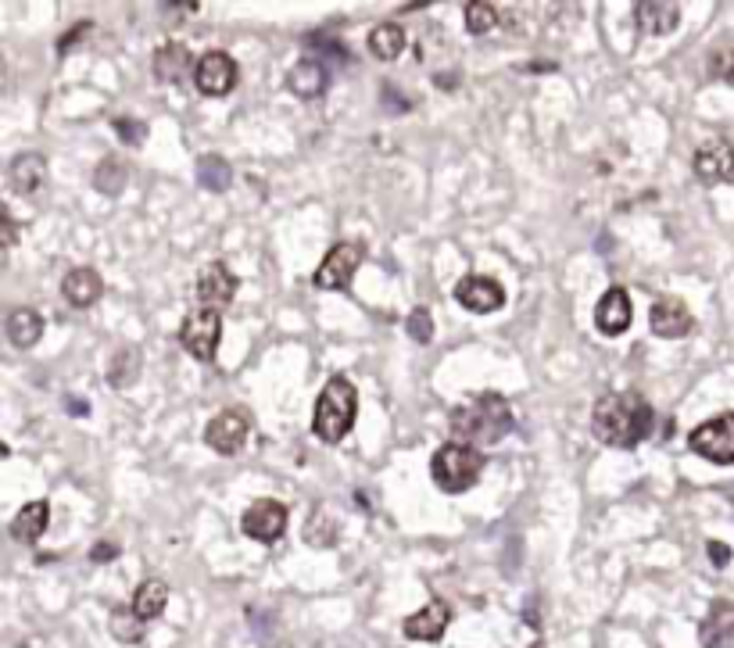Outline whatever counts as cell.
<instances>
[{
    "label": "cell",
    "mask_w": 734,
    "mask_h": 648,
    "mask_svg": "<svg viewBox=\"0 0 734 648\" xmlns=\"http://www.w3.org/2000/svg\"><path fill=\"white\" fill-rule=\"evenodd\" d=\"M656 427V409L634 391H613L595 401L591 409V430L609 448H638Z\"/></svg>",
    "instance_id": "obj_1"
},
{
    "label": "cell",
    "mask_w": 734,
    "mask_h": 648,
    "mask_svg": "<svg viewBox=\"0 0 734 648\" xmlns=\"http://www.w3.org/2000/svg\"><path fill=\"white\" fill-rule=\"evenodd\" d=\"M513 427H516L513 405L495 391L477 394L470 405L455 409L452 419H448V430H452L455 444H470V448L498 444L502 437L513 434Z\"/></svg>",
    "instance_id": "obj_2"
},
{
    "label": "cell",
    "mask_w": 734,
    "mask_h": 648,
    "mask_svg": "<svg viewBox=\"0 0 734 648\" xmlns=\"http://www.w3.org/2000/svg\"><path fill=\"white\" fill-rule=\"evenodd\" d=\"M355 412H359V391L348 376H330L312 412V434L323 444H341L355 427Z\"/></svg>",
    "instance_id": "obj_3"
},
{
    "label": "cell",
    "mask_w": 734,
    "mask_h": 648,
    "mask_svg": "<svg viewBox=\"0 0 734 648\" xmlns=\"http://www.w3.org/2000/svg\"><path fill=\"white\" fill-rule=\"evenodd\" d=\"M480 473H484V452L470 448V444H444L441 452L434 455V462H430V477L448 495L470 491L480 480Z\"/></svg>",
    "instance_id": "obj_4"
},
{
    "label": "cell",
    "mask_w": 734,
    "mask_h": 648,
    "mask_svg": "<svg viewBox=\"0 0 734 648\" xmlns=\"http://www.w3.org/2000/svg\"><path fill=\"white\" fill-rule=\"evenodd\" d=\"M688 448L717 466H734V412L706 419L688 434Z\"/></svg>",
    "instance_id": "obj_5"
},
{
    "label": "cell",
    "mask_w": 734,
    "mask_h": 648,
    "mask_svg": "<svg viewBox=\"0 0 734 648\" xmlns=\"http://www.w3.org/2000/svg\"><path fill=\"white\" fill-rule=\"evenodd\" d=\"M362 258H366V244L362 240H341V244H333L330 255L323 258V265L316 269L312 283L319 290H348L355 273H359Z\"/></svg>",
    "instance_id": "obj_6"
},
{
    "label": "cell",
    "mask_w": 734,
    "mask_h": 648,
    "mask_svg": "<svg viewBox=\"0 0 734 648\" xmlns=\"http://www.w3.org/2000/svg\"><path fill=\"white\" fill-rule=\"evenodd\" d=\"M219 341H222V312H215V308H197V312H190V316L183 319L180 344L197 362H215Z\"/></svg>",
    "instance_id": "obj_7"
},
{
    "label": "cell",
    "mask_w": 734,
    "mask_h": 648,
    "mask_svg": "<svg viewBox=\"0 0 734 648\" xmlns=\"http://www.w3.org/2000/svg\"><path fill=\"white\" fill-rule=\"evenodd\" d=\"M240 527L251 541L262 545H276L287 534V505L276 498H258L255 505H248V512L240 516Z\"/></svg>",
    "instance_id": "obj_8"
},
{
    "label": "cell",
    "mask_w": 734,
    "mask_h": 648,
    "mask_svg": "<svg viewBox=\"0 0 734 648\" xmlns=\"http://www.w3.org/2000/svg\"><path fill=\"white\" fill-rule=\"evenodd\" d=\"M237 79H240L237 61H233L226 51L201 54V61H197V69H194V86L205 97H226L233 86H237Z\"/></svg>",
    "instance_id": "obj_9"
},
{
    "label": "cell",
    "mask_w": 734,
    "mask_h": 648,
    "mask_svg": "<svg viewBox=\"0 0 734 648\" xmlns=\"http://www.w3.org/2000/svg\"><path fill=\"white\" fill-rule=\"evenodd\" d=\"M248 430H251V419L244 409H226L208 423L205 430V444L212 452L219 455H237L248 441Z\"/></svg>",
    "instance_id": "obj_10"
},
{
    "label": "cell",
    "mask_w": 734,
    "mask_h": 648,
    "mask_svg": "<svg viewBox=\"0 0 734 648\" xmlns=\"http://www.w3.org/2000/svg\"><path fill=\"white\" fill-rule=\"evenodd\" d=\"M455 301L466 312L487 316V312H498L505 305V287L491 276H466V280L455 283Z\"/></svg>",
    "instance_id": "obj_11"
},
{
    "label": "cell",
    "mask_w": 734,
    "mask_h": 648,
    "mask_svg": "<svg viewBox=\"0 0 734 648\" xmlns=\"http://www.w3.org/2000/svg\"><path fill=\"white\" fill-rule=\"evenodd\" d=\"M692 169L702 183H727L734 176V144L724 137L706 140V144L695 151Z\"/></svg>",
    "instance_id": "obj_12"
},
{
    "label": "cell",
    "mask_w": 734,
    "mask_h": 648,
    "mask_svg": "<svg viewBox=\"0 0 734 648\" xmlns=\"http://www.w3.org/2000/svg\"><path fill=\"white\" fill-rule=\"evenodd\" d=\"M634 319V305H631V294L624 287H609L595 305V326L602 337H620L627 333Z\"/></svg>",
    "instance_id": "obj_13"
},
{
    "label": "cell",
    "mask_w": 734,
    "mask_h": 648,
    "mask_svg": "<svg viewBox=\"0 0 734 648\" xmlns=\"http://www.w3.org/2000/svg\"><path fill=\"white\" fill-rule=\"evenodd\" d=\"M237 276L230 273V265L226 262H212L201 269V276H197V301H201V308H226L233 301V294H237Z\"/></svg>",
    "instance_id": "obj_14"
},
{
    "label": "cell",
    "mask_w": 734,
    "mask_h": 648,
    "mask_svg": "<svg viewBox=\"0 0 734 648\" xmlns=\"http://www.w3.org/2000/svg\"><path fill=\"white\" fill-rule=\"evenodd\" d=\"M649 326H652V333H656V337L677 341V337H688V333H692L695 319H692V312H688V305H684L681 298L666 294V298H659L656 305H652Z\"/></svg>",
    "instance_id": "obj_15"
},
{
    "label": "cell",
    "mask_w": 734,
    "mask_h": 648,
    "mask_svg": "<svg viewBox=\"0 0 734 648\" xmlns=\"http://www.w3.org/2000/svg\"><path fill=\"white\" fill-rule=\"evenodd\" d=\"M448 623H452V606L434 598V602H427V606L416 609L412 616H405L402 631L409 641H441L444 631H448Z\"/></svg>",
    "instance_id": "obj_16"
},
{
    "label": "cell",
    "mask_w": 734,
    "mask_h": 648,
    "mask_svg": "<svg viewBox=\"0 0 734 648\" xmlns=\"http://www.w3.org/2000/svg\"><path fill=\"white\" fill-rule=\"evenodd\" d=\"M287 90L301 101H319L330 90V69L323 58H301L291 72H287Z\"/></svg>",
    "instance_id": "obj_17"
},
{
    "label": "cell",
    "mask_w": 734,
    "mask_h": 648,
    "mask_svg": "<svg viewBox=\"0 0 734 648\" xmlns=\"http://www.w3.org/2000/svg\"><path fill=\"white\" fill-rule=\"evenodd\" d=\"M634 22L645 36H666L674 33L681 22V4H666V0H638L634 4Z\"/></svg>",
    "instance_id": "obj_18"
},
{
    "label": "cell",
    "mask_w": 734,
    "mask_h": 648,
    "mask_svg": "<svg viewBox=\"0 0 734 648\" xmlns=\"http://www.w3.org/2000/svg\"><path fill=\"white\" fill-rule=\"evenodd\" d=\"M702 648H734V602L717 598L699 627Z\"/></svg>",
    "instance_id": "obj_19"
},
{
    "label": "cell",
    "mask_w": 734,
    "mask_h": 648,
    "mask_svg": "<svg viewBox=\"0 0 734 648\" xmlns=\"http://www.w3.org/2000/svg\"><path fill=\"white\" fill-rule=\"evenodd\" d=\"M11 176V187H15V194H40V187L47 183V158H43L40 151H26L18 154L15 162H11L8 169Z\"/></svg>",
    "instance_id": "obj_20"
},
{
    "label": "cell",
    "mask_w": 734,
    "mask_h": 648,
    "mask_svg": "<svg viewBox=\"0 0 734 648\" xmlns=\"http://www.w3.org/2000/svg\"><path fill=\"white\" fill-rule=\"evenodd\" d=\"M61 294L69 298L72 308H90L104 294V283H101V276H97V269L79 265V269H72V273L61 280Z\"/></svg>",
    "instance_id": "obj_21"
},
{
    "label": "cell",
    "mask_w": 734,
    "mask_h": 648,
    "mask_svg": "<svg viewBox=\"0 0 734 648\" xmlns=\"http://www.w3.org/2000/svg\"><path fill=\"white\" fill-rule=\"evenodd\" d=\"M165 606H169V584H165L162 577H147L144 584L133 591V602H129V609H133V616H137L140 623L158 620V616L165 613Z\"/></svg>",
    "instance_id": "obj_22"
},
{
    "label": "cell",
    "mask_w": 734,
    "mask_h": 648,
    "mask_svg": "<svg viewBox=\"0 0 734 648\" xmlns=\"http://www.w3.org/2000/svg\"><path fill=\"white\" fill-rule=\"evenodd\" d=\"M190 69H197V61H190V51L183 43H165L154 54V76L162 79V83H172V86L183 83Z\"/></svg>",
    "instance_id": "obj_23"
},
{
    "label": "cell",
    "mask_w": 734,
    "mask_h": 648,
    "mask_svg": "<svg viewBox=\"0 0 734 648\" xmlns=\"http://www.w3.org/2000/svg\"><path fill=\"white\" fill-rule=\"evenodd\" d=\"M47 520H51V505L43 502V498H36V502L22 505V512H18L15 523H11V534H15V541H22V545H36V541L43 538V530H47Z\"/></svg>",
    "instance_id": "obj_24"
},
{
    "label": "cell",
    "mask_w": 734,
    "mask_h": 648,
    "mask_svg": "<svg viewBox=\"0 0 734 648\" xmlns=\"http://www.w3.org/2000/svg\"><path fill=\"white\" fill-rule=\"evenodd\" d=\"M43 337V316L36 308H15L8 316V341L15 348L29 351Z\"/></svg>",
    "instance_id": "obj_25"
},
{
    "label": "cell",
    "mask_w": 734,
    "mask_h": 648,
    "mask_svg": "<svg viewBox=\"0 0 734 648\" xmlns=\"http://www.w3.org/2000/svg\"><path fill=\"white\" fill-rule=\"evenodd\" d=\"M405 29L398 26V22H380V26L369 33V54L380 61H394V58H402L405 51Z\"/></svg>",
    "instance_id": "obj_26"
},
{
    "label": "cell",
    "mask_w": 734,
    "mask_h": 648,
    "mask_svg": "<svg viewBox=\"0 0 734 648\" xmlns=\"http://www.w3.org/2000/svg\"><path fill=\"white\" fill-rule=\"evenodd\" d=\"M197 183H201L205 190H212V194L226 190L233 183L230 162H226L222 154H201V158H197Z\"/></svg>",
    "instance_id": "obj_27"
},
{
    "label": "cell",
    "mask_w": 734,
    "mask_h": 648,
    "mask_svg": "<svg viewBox=\"0 0 734 648\" xmlns=\"http://www.w3.org/2000/svg\"><path fill=\"white\" fill-rule=\"evenodd\" d=\"M126 180H129V169H126V162H122V158H104V162L97 165V172H94V187L101 190V194H108V197L122 194V190H126Z\"/></svg>",
    "instance_id": "obj_28"
},
{
    "label": "cell",
    "mask_w": 734,
    "mask_h": 648,
    "mask_svg": "<svg viewBox=\"0 0 734 648\" xmlns=\"http://www.w3.org/2000/svg\"><path fill=\"white\" fill-rule=\"evenodd\" d=\"M137 376H140V355L133 348L119 351V355L111 359V366H108L111 387H133L137 384Z\"/></svg>",
    "instance_id": "obj_29"
},
{
    "label": "cell",
    "mask_w": 734,
    "mask_h": 648,
    "mask_svg": "<svg viewBox=\"0 0 734 648\" xmlns=\"http://www.w3.org/2000/svg\"><path fill=\"white\" fill-rule=\"evenodd\" d=\"M462 18H466V29H470L473 36H484L498 26V8L495 4H487V0H473V4H466V15Z\"/></svg>",
    "instance_id": "obj_30"
},
{
    "label": "cell",
    "mask_w": 734,
    "mask_h": 648,
    "mask_svg": "<svg viewBox=\"0 0 734 648\" xmlns=\"http://www.w3.org/2000/svg\"><path fill=\"white\" fill-rule=\"evenodd\" d=\"M140 631H144V623L133 616V609H115V613H111V634H115V638L137 645V641L144 638Z\"/></svg>",
    "instance_id": "obj_31"
},
{
    "label": "cell",
    "mask_w": 734,
    "mask_h": 648,
    "mask_svg": "<svg viewBox=\"0 0 734 648\" xmlns=\"http://www.w3.org/2000/svg\"><path fill=\"white\" fill-rule=\"evenodd\" d=\"M709 76L734 83V43H724V47H717V51L709 54Z\"/></svg>",
    "instance_id": "obj_32"
},
{
    "label": "cell",
    "mask_w": 734,
    "mask_h": 648,
    "mask_svg": "<svg viewBox=\"0 0 734 648\" xmlns=\"http://www.w3.org/2000/svg\"><path fill=\"white\" fill-rule=\"evenodd\" d=\"M409 337L416 344H430V337H434V319H430V308H412L409 316Z\"/></svg>",
    "instance_id": "obj_33"
},
{
    "label": "cell",
    "mask_w": 734,
    "mask_h": 648,
    "mask_svg": "<svg viewBox=\"0 0 734 648\" xmlns=\"http://www.w3.org/2000/svg\"><path fill=\"white\" fill-rule=\"evenodd\" d=\"M115 133H119L129 147H137V144H144V140H147V126H144V122H137V119H115Z\"/></svg>",
    "instance_id": "obj_34"
},
{
    "label": "cell",
    "mask_w": 734,
    "mask_h": 648,
    "mask_svg": "<svg viewBox=\"0 0 734 648\" xmlns=\"http://www.w3.org/2000/svg\"><path fill=\"white\" fill-rule=\"evenodd\" d=\"M706 552H709V563L717 566V570H724V566L731 563V548H727L724 541H709Z\"/></svg>",
    "instance_id": "obj_35"
},
{
    "label": "cell",
    "mask_w": 734,
    "mask_h": 648,
    "mask_svg": "<svg viewBox=\"0 0 734 648\" xmlns=\"http://www.w3.org/2000/svg\"><path fill=\"white\" fill-rule=\"evenodd\" d=\"M115 555H119V548H115V545H97L94 548V559H97V563H111Z\"/></svg>",
    "instance_id": "obj_36"
},
{
    "label": "cell",
    "mask_w": 734,
    "mask_h": 648,
    "mask_svg": "<svg viewBox=\"0 0 734 648\" xmlns=\"http://www.w3.org/2000/svg\"><path fill=\"white\" fill-rule=\"evenodd\" d=\"M15 237H18V233H15V222H11V215L4 212V248H11V244H15Z\"/></svg>",
    "instance_id": "obj_37"
}]
</instances>
